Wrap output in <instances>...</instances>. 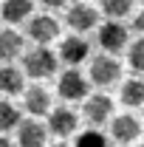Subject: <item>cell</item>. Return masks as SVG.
<instances>
[{
    "instance_id": "6da1fadb",
    "label": "cell",
    "mask_w": 144,
    "mask_h": 147,
    "mask_svg": "<svg viewBox=\"0 0 144 147\" xmlns=\"http://www.w3.org/2000/svg\"><path fill=\"white\" fill-rule=\"evenodd\" d=\"M59 59L48 45H34L31 51L23 54V74L31 76V79H48L57 74Z\"/></svg>"
},
{
    "instance_id": "7a4b0ae2",
    "label": "cell",
    "mask_w": 144,
    "mask_h": 147,
    "mask_svg": "<svg viewBox=\"0 0 144 147\" xmlns=\"http://www.w3.org/2000/svg\"><path fill=\"white\" fill-rule=\"evenodd\" d=\"M119 76H122V62L113 54H96L90 59V68H88V82L90 85L110 88V85L119 82Z\"/></svg>"
},
{
    "instance_id": "3957f363",
    "label": "cell",
    "mask_w": 144,
    "mask_h": 147,
    "mask_svg": "<svg viewBox=\"0 0 144 147\" xmlns=\"http://www.w3.org/2000/svg\"><path fill=\"white\" fill-rule=\"evenodd\" d=\"M96 42H99V48L105 54H119V51H124L127 42H130V31H127L124 23H119V20H105V23L96 26Z\"/></svg>"
},
{
    "instance_id": "277c9868",
    "label": "cell",
    "mask_w": 144,
    "mask_h": 147,
    "mask_svg": "<svg viewBox=\"0 0 144 147\" xmlns=\"http://www.w3.org/2000/svg\"><path fill=\"white\" fill-rule=\"evenodd\" d=\"M65 23H68V28H71L73 34L85 37V31H93V28L99 26V9L90 6V3H82V0L68 3V9H65Z\"/></svg>"
},
{
    "instance_id": "5b68a950",
    "label": "cell",
    "mask_w": 144,
    "mask_h": 147,
    "mask_svg": "<svg viewBox=\"0 0 144 147\" xmlns=\"http://www.w3.org/2000/svg\"><path fill=\"white\" fill-rule=\"evenodd\" d=\"M26 34L34 45H48L59 37V20L51 14H31L26 20Z\"/></svg>"
},
{
    "instance_id": "8992f818",
    "label": "cell",
    "mask_w": 144,
    "mask_h": 147,
    "mask_svg": "<svg viewBox=\"0 0 144 147\" xmlns=\"http://www.w3.org/2000/svg\"><path fill=\"white\" fill-rule=\"evenodd\" d=\"M57 93L65 102H79V99L90 96V82L79 68H68V71L59 76V82H57Z\"/></svg>"
},
{
    "instance_id": "52a82bcc",
    "label": "cell",
    "mask_w": 144,
    "mask_h": 147,
    "mask_svg": "<svg viewBox=\"0 0 144 147\" xmlns=\"http://www.w3.org/2000/svg\"><path fill=\"white\" fill-rule=\"evenodd\" d=\"M82 116L90 127H102L105 122L113 119V99L108 93H93L82 99Z\"/></svg>"
},
{
    "instance_id": "ba28073f",
    "label": "cell",
    "mask_w": 144,
    "mask_h": 147,
    "mask_svg": "<svg viewBox=\"0 0 144 147\" xmlns=\"http://www.w3.org/2000/svg\"><path fill=\"white\" fill-rule=\"evenodd\" d=\"M88 57H90V42L82 34H71V37H65V40L59 42V54H57V59H62L68 68L82 65Z\"/></svg>"
},
{
    "instance_id": "9c48e42d",
    "label": "cell",
    "mask_w": 144,
    "mask_h": 147,
    "mask_svg": "<svg viewBox=\"0 0 144 147\" xmlns=\"http://www.w3.org/2000/svg\"><path fill=\"white\" fill-rule=\"evenodd\" d=\"M139 136H141V122L133 113H122V116H113L110 119V139L119 142L122 147H127L130 142H136Z\"/></svg>"
},
{
    "instance_id": "30bf717a",
    "label": "cell",
    "mask_w": 144,
    "mask_h": 147,
    "mask_svg": "<svg viewBox=\"0 0 144 147\" xmlns=\"http://www.w3.org/2000/svg\"><path fill=\"white\" fill-rule=\"evenodd\" d=\"M76 127H79V116L71 108H51V113H48V133L65 139V136H73Z\"/></svg>"
},
{
    "instance_id": "8fae6325",
    "label": "cell",
    "mask_w": 144,
    "mask_h": 147,
    "mask_svg": "<svg viewBox=\"0 0 144 147\" xmlns=\"http://www.w3.org/2000/svg\"><path fill=\"white\" fill-rule=\"evenodd\" d=\"M23 108L28 110L34 119L48 116V113H51V93L45 91L42 85H31V88H26V91H23Z\"/></svg>"
},
{
    "instance_id": "7c38bea8",
    "label": "cell",
    "mask_w": 144,
    "mask_h": 147,
    "mask_svg": "<svg viewBox=\"0 0 144 147\" xmlns=\"http://www.w3.org/2000/svg\"><path fill=\"white\" fill-rule=\"evenodd\" d=\"M48 142V127L37 119L20 122L17 125V144L20 147H45Z\"/></svg>"
},
{
    "instance_id": "4fadbf2b",
    "label": "cell",
    "mask_w": 144,
    "mask_h": 147,
    "mask_svg": "<svg viewBox=\"0 0 144 147\" xmlns=\"http://www.w3.org/2000/svg\"><path fill=\"white\" fill-rule=\"evenodd\" d=\"M26 54V37L14 28H3L0 31V59L6 65H11L17 57Z\"/></svg>"
},
{
    "instance_id": "5bb4252c",
    "label": "cell",
    "mask_w": 144,
    "mask_h": 147,
    "mask_svg": "<svg viewBox=\"0 0 144 147\" xmlns=\"http://www.w3.org/2000/svg\"><path fill=\"white\" fill-rule=\"evenodd\" d=\"M31 14H34V0H3L0 6V17L3 23H9V28L17 23H26Z\"/></svg>"
},
{
    "instance_id": "9a60e30c",
    "label": "cell",
    "mask_w": 144,
    "mask_h": 147,
    "mask_svg": "<svg viewBox=\"0 0 144 147\" xmlns=\"http://www.w3.org/2000/svg\"><path fill=\"white\" fill-rule=\"evenodd\" d=\"M26 91V74L14 65H3L0 68V93L3 96H17Z\"/></svg>"
},
{
    "instance_id": "2e32d148",
    "label": "cell",
    "mask_w": 144,
    "mask_h": 147,
    "mask_svg": "<svg viewBox=\"0 0 144 147\" xmlns=\"http://www.w3.org/2000/svg\"><path fill=\"white\" fill-rule=\"evenodd\" d=\"M119 99L124 102L127 108H141L144 105V79H139V76L127 79L122 85V91H119Z\"/></svg>"
},
{
    "instance_id": "e0dca14e",
    "label": "cell",
    "mask_w": 144,
    "mask_h": 147,
    "mask_svg": "<svg viewBox=\"0 0 144 147\" xmlns=\"http://www.w3.org/2000/svg\"><path fill=\"white\" fill-rule=\"evenodd\" d=\"M23 122V113L17 105H11L9 99H0V133H9L11 127H17Z\"/></svg>"
},
{
    "instance_id": "ac0fdd59",
    "label": "cell",
    "mask_w": 144,
    "mask_h": 147,
    "mask_svg": "<svg viewBox=\"0 0 144 147\" xmlns=\"http://www.w3.org/2000/svg\"><path fill=\"white\" fill-rule=\"evenodd\" d=\"M102 14L108 20H122L127 17V14H133V0H102Z\"/></svg>"
},
{
    "instance_id": "d6986e66",
    "label": "cell",
    "mask_w": 144,
    "mask_h": 147,
    "mask_svg": "<svg viewBox=\"0 0 144 147\" xmlns=\"http://www.w3.org/2000/svg\"><path fill=\"white\" fill-rule=\"evenodd\" d=\"M127 65L136 74H144V37H136L127 42Z\"/></svg>"
},
{
    "instance_id": "ffe728a7",
    "label": "cell",
    "mask_w": 144,
    "mask_h": 147,
    "mask_svg": "<svg viewBox=\"0 0 144 147\" xmlns=\"http://www.w3.org/2000/svg\"><path fill=\"white\" fill-rule=\"evenodd\" d=\"M73 147H110V144H108V136L102 130L90 127V130H85V133L76 136V144Z\"/></svg>"
},
{
    "instance_id": "44dd1931",
    "label": "cell",
    "mask_w": 144,
    "mask_h": 147,
    "mask_svg": "<svg viewBox=\"0 0 144 147\" xmlns=\"http://www.w3.org/2000/svg\"><path fill=\"white\" fill-rule=\"evenodd\" d=\"M133 31H139L144 37V9H139L136 14H133Z\"/></svg>"
},
{
    "instance_id": "7402d4cb",
    "label": "cell",
    "mask_w": 144,
    "mask_h": 147,
    "mask_svg": "<svg viewBox=\"0 0 144 147\" xmlns=\"http://www.w3.org/2000/svg\"><path fill=\"white\" fill-rule=\"evenodd\" d=\"M45 9H68V3L71 0H40Z\"/></svg>"
},
{
    "instance_id": "603a6c76",
    "label": "cell",
    "mask_w": 144,
    "mask_h": 147,
    "mask_svg": "<svg viewBox=\"0 0 144 147\" xmlns=\"http://www.w3.org/2000/svg\"><path fill=\"white\" fill-rule=\"evenodd\" d=\"M0 147H11V139H6V136H0Z\"/></svg>"
},
{
    "instance_id": "cb8c5ba5",
    "label": "cell",
    "mask_w": 144,
    "mask_h": 147,
    "mask_svg": "<svg viewBox=\"0 0 144 147\" xmlns=\"http://www.w3.org/2000/svg\"><path fill=\"white\" fill-rule=\"evenodd\" d=\"M82 3H88V0H82Z\"/></svg>"
},
{
    "instance_id": "d4e9b609",
    "label": "cell",
    "mask_w": 144,
    "mask_h": 147,
    "mask_svg": "<svg viewBox=\"0 0 144 147\" xmlns=\"http://www.w3.org/2000/svg\"><path fill=\"white\" fill-rule=\"evenodd\" d=\"M141 147H144V142H141Z\"/></svg>"
}]
</instances>
